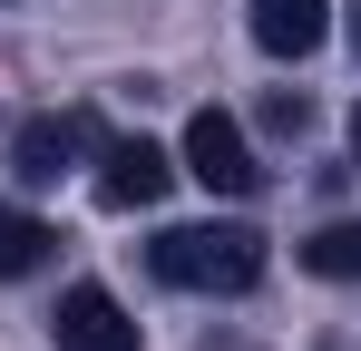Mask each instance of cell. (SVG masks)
I'll use <instances>...</instances> for the list:
<instances>
[{"label":"cell","mask_w":361,"mask_h":351,"mask_svg":"<svg viewBox=\"0 0 361 351\" xmlns=\"http://www.w3.org/2000/svg\"><path fill=\"white\" fill-rule=\"evenodd\" d=\"M49 244H59V234L39 225V215H20V205H0V283H20V273H39V264H49Z\"/></svg>","instance_id":"52a82bcc"},{"label":"cell","mask_w":361,"mask_h":351,"mask_svg":"<svg viewBox=\"0 0 361 351\" xmlns=\"http://www.w3.org/2000/svg\"><path fill=\"white\" fill-rule=\"evenodd\" d=\"M147 254H157V273L176 292H244L264 273V234L254 225H176V234H157Z\"/></svg>","instance_id":"6da1fadb"},{"label":"cell","mask_w":361,"mask_h":351,"mask_svg":"<svg viewBox=\"0 0 361 351\" xmlns=\"http://www.w3.org/2000/svg\"><path fill=\"white\" fill-rule=\"evenodd\" d=\"M302 273H322V283H361V225H322L302 244Z\"/></svg>","instance_id":"ba28073f"},{"label":"cell","mask_w":361,"mask_h":351,"mask_svg":"<svg viewBox=\"0 0 361 351\" xmlns=\"http://www.w3.org/2000/svg\"><path fill=\"white\" fill-rule=\"evenodd\" d=\"M332 39V0H254V49L264 58H312Z\"/></svg>","instance_id":"8992f818"},{"label":"cell","mask_w":361,"mask_h":351,"mask_svg":"<svg viewBox=\"0 0 361 351\" xmlns=\"http://www.w3.org/2000/svg\"><path fill=\"white\" fill-rule=\"evenodd\" d=\"M176 176H195L205 195H254V185H264V166H254V147H244V127L225 108H195V117H185Z\"/></svg>","instance_id":"7a4b0ae2"},{"label":"cell","mask_w":361,"mask_h":351,"mask_svg":"<svg viewBox=\"0 0 361 351\" xmlns=\"http://www.w3.org/2000/svg\"><path fill=\"white\" fill-rule=\"evenodd\" d=\"M342 30H352V58H361V0H342Z\"/></svg>","instance_id":"30bf717a"},{"label":"cell","mask_w":361,"mask_h":351,"mask_svg":"<svg viewBox=\"0 0 361 351\" xmlns=\"http://www.w3.org/2000/svg\"><path fill=\"white\" fill-rule=\"evenodd\" d=\"M49 342L59 351H137V322H127V302L108 283H68L59 312H49Z\"/></svg>","instance_id":"277c9868"},{"label":"cell","mask_w":361,"mask_h":351,"mask_svg":"<svg viewBox=\"0 0 361 351\" xmlns=\"http://www.w3.org/2000/svg\"><path fill=\"white\" fill-rule=\"evenodd\" d=\"M352 147H361V117H352Z\"/></svg>","instance_id":"8fae6325"},{"label":"cell","mask_w":361,"mask_h":351,"mask_svg":"<svg viewBox=\"0 0 361 351\" xmlns=\"http://www.w3.org/2000/svg\"><path fill=\"white\" fill-rule=\"evenodd\" d=\"M264 127H274V137H302V127H312V98H302V88H274V98H264Z\"/></svg>","instance_id":"9c48e42d"},{"label":"cell","mask_w":361,"mask_h":351,"mask_svg":"<svg viewBox=\"0 0 361 351\" xmlns=\"http://www.w3.org/2000/svg\"><path fill=\"white\" fill-rule=\"evenodd\" d=\"M166 185H176V156H166L157 137H108V147H98V195H108L118 215L166 205Z\"/></svg>","instance_id":"3957f363"},{"label":"cell","mask_w":361,"mask_h":351,"mask_svg":"<svg viewBox=\"0 0 361 351\" xmlns=\"http://www.w3.org/2000/svg\"><path fill=\"white\" fill-rule=\"evenodd\" d=\"M88 147H108V127H98L88 108H59V117H30L10 156H20V176H30V185H59V176L78 166Z\"/></svg>","instance_id":"5b68a950"}]
</instances>
